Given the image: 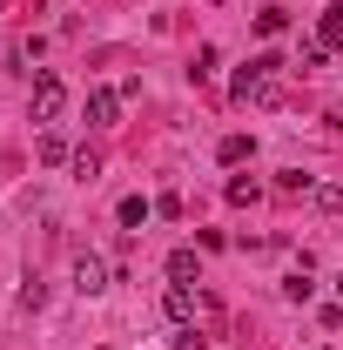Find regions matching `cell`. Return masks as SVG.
Instances as JSON below:
<instances>
[{
	"mask_svg": "<svg viewBox=\"0 0 343 350\" xmlns=\"http://www.w3.org/2000/svg\"><path fill=\"white\" fill-rule=\"evenodd\" d=\"M310 290H316V283H310V256H303V269H297V276H283V297H290V304H303Z\"/></svg>",
	"mask_w": 343,
	"mask_h": 350,
	"instance_id": "obj_12",
	"label": "cell"
},
{
	"mask_svg": "<svg viewBox=\"0 0 343 350\" xmlns=\"http://www.w3.org/2000/svg\"><path fill=\"white\" fill-rule=\"evenodd\" d=\"M115 216H122V229H141V222L155 216V202H148V196H122V209H115Z\"/></svg>",
	"mask_w": 343,
	"mask_h": 350,
	"instance_id": "obj_7",
	"label": "cell"
},
{
	"mask_svg": "<svg viewBox=\"0 0 343 350\" xmlns=\"http://www.w3.org/2000/svg\"><path fill=\"white\" fill-rule=\"evenodd\" d=\"M41 162H47V169L74 162V148H68V135H61V129H47V135H41Z\"/></svg>",
	"mask_w": 343,
	"mask_h": 350,
	"instance_id": "obj_6",
	"label": "cell"
},
{
	"mask_svg": "<svg viewBox=\"0 0 343 350\" xmlns=\"http://www.w3.org/2000/svg\"><path fill=\"white\" fill-rule=\"evenodd\" d=\"M310 196H316V209H343V182H316Z\"/></svg>",
	"mask_w": 343,
	"mask_h": 350,
	"instance_id": "obj_14",
	"label": "cell"
},
{
	"mask_svg": "<svg viewBox=\"0 0 343 350\" xmlns=\"http://www.w3.org/2000/svg\"><path fill=\"white\" fill-rule=\"evenodd\" d=\"M215 155H222L229 169H243V162L256 155V142H249V135H222V148H215Z\"/></svg>",
	"mask_w": 343,
	"mask_h": 350,
	"instance_id": "obj_8",
	"label": "cell"
},
{
	"mask_svg": "<svg viewBox=\"0 0 343 350\" xmlns=\"http://www.w3.org/2000/svg\"><path fill=\"white\" fill-rule=\"evenodd\" d=\"M283 27H290V7H262V14H256V34H262V41H276Z\"/></svg>",
	"mask_w": 343,
	"mask_h": 350,
	"instance_id": "obj_10",
	"label": "cell"
},
{
	"mask_svg": "<svg viewBox=\"0 0 343 350\" xmlns=\"http://www.w3.org/2000/svg\"><path fill=\"white\" fill-rule=\"evenodd\" d=\"M175 350H209V344H202L195 330H182V337H175Z\"/></svg>",
	"mask_w": 343,
	"mask_h": 350,
	"instance_id": "obj_17",
	"label": "cell"
},
{
	"mask_svg": "<svg viewBox=\"0 0 343 350\" xmlns=\"http://www.w3.org/2000/svg\"><path fill=\"white\" fill-rule=\"evenodd\" d=\"M323 61H330V47H323V41H310V47H303V61H297V68H303V75H316Z\"/></svg>",
	"mask_w": 343,
	"mask_h": 350,
	"instance_id": "obj_15",
	"label": "cell"
},
{
	"mask_svg": "<svg viewBox=\"0 0 343 350\" xmlns=\"http://www.w3.org/2000/svg\"><path fill=\"white\" fill-rule=\"evenodd\" d=\"M115 115H122V88H87V122L108 129Z\"/></svg>",
	"mask_w": 343,
	"mask_h": 350,
	"instance_id": "obj_3",
	"label": "cell"
},
{
	"mask_svg": "<svg viewBox=\"0 0 343 350\" xmlns=\"http://www.w3.org/2000/svg\"><path fill=\"white\" fill-rule=\"evenodd\" d=\"M61 108H68V81H61V75H34V88H27V122L54 129Z\"/></svg>",
	"mask_w": 343,
	"mask_h": 350,
	"instance_id": "obj_1",
	"label": "cell"
},
{
	"mask_svg": "<svg viewBox=\"0 0 343 350\" xmlns=\"http://www.w3.org/2000/svg\"><path fill=\"white\" fill-rule=\"evenodd\" d=\"M256 196H262V189L249 182V175H236V182H229V202H256Z\"/></svg>",
	"mask_w": 343,
	"mask_h": 350,
	"instance_id": "obj_16",
	"label": "cell"
},
{
	"mask_svg": "<svg viewBox=\"0 0 343 350\" xmlns=\"http://www.w3.org/2000/svg\"><path fill=\"white\" fill-rule=\"evenodd\" d=\"M74 290H81V297H101V290H108V262L81 256V262H74Z\"/></svg>",
	"mask_w": 343,
	"mask_h": 350,
	"instance_id": "obj_4",
	"label": "cell"
},
{
	"mask_svg": "<svg viewBox=\"0 0 343 350\" xmlns=\"http://www.w3.org/2000/svg\"><path fill=\"white\" fill-rule=\"evenodd\" d=\"M195 250H169V283H195Z\"/></svg>",
	"mask_w": 343,
	"mask_h": 350,
	"instance_id": "obj_9",
	"label": "cell"
},
{
	"mask_svg": "<svg viewBox=\"0 0 343 350\" xmlns=\"http://www.w3.org/2000/svg\"><path fill=\"white\" fill-rule=\"evenodd\" d=\"M162 310H169V323H189V317H195V290H189V283H169Z\"/></svg>",
	"mask_w": 343,
	"mask_h": 350,
	"instance_id": "obj_5",
	"label": "cell"
},
{
	"mask_svg": "<svg viewBox=\"0 0 343 350\" xmlns=\"http://www.w3.org/2000/svg\"><path fill=\"white\" fill-rule=\"evenodd\" d=\"M0 14H7V7H0Z\"/></svg>",
	"mask_w": 343,
	"mask_h": 350,
	"instance_id": "obj_19",
	"label": "cell"
},
{
	"mask_svg": "<svg viewBox=\"0 0 343 350\" xmlns=\"http://www.w3.org/2000/svg\"><path fill=\"white\" fill-rule=\"evenodd\" d=\"M68 169L81 175V182H94V175H101V155H94V148H74V162H68Z\"/></svg>",
	"mask_w": 343,
	"mask_h": 350,
	"instance_id": "obj_13",
	"label": "cell"
},
{
	"mask_svg": "<svg viewBox=\"0 0 343 350\" xmlns=\"http://www.w3.org/2000/svg\"><path fill=\"white\" fill-rule=\"evenodd\" d=\"M337 297H343V276H337Z\"/></svg>",
	"mask_w": 343,
	"mask_h": 350,
	"instance_id": "obj_18",
	"label": "cell"
},
{
	"mask_svg": "<svg viewBox=\"0 0 343 350\" xmlns=\"http://www.w3.org/2000/svg\"><path fill=\"white\" fill-rule=\"evenodd\" d=\"M276 68H283L276 54H256V61L236 75V101H276Z\"/></svg>",
	"mask_w": 343,
	"mask_h": 350,
	"instance_id": "obj_2",
	"label": "cell"
},
{
	"mask_svg": "<svg viewBox=\"0 0 343 350\" xmlns=\"http://www.w3.org/2000/svg\"><path fill=\"white\" fill-rule=\"evenodd\" d=\"M316 41H323V47H343V7H330V14L316 21Z\"/></svg>",
	"mask_w": 343,
	"mask_h": 350,
	"instance_id": "obj_11",
	"label": "cell"
}]
</instances>
